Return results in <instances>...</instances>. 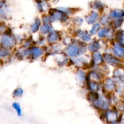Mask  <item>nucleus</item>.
Here are the masks:
<instances>
[{
  "label": "nucleus",
  "mask_w": 124,
  "mask_h": 124,
  "mask_svg": "<svg viewBox=\"0 0 124 124\" xmlns=\"http://www.w3.org/2000/svg\"><path fill=\"white\" fill-rule=\"evenodd\" d=\"M63 50L68 58L73 59L85 54L87 52V44L79 38H72L71 42L65 46Z\"/></svg>",
  "instance_id": "obj_1"
},
{
  "label": "nucleus",
  "mask_w": 124,
  "mask_h": 124,
  "mask_svg": "<svg viewBox=\"0 0 124 124\" xmlns=\"http://www.w3.org/2000/svg\"><path fill=\"white\" fill-rule=\"evenodd\" d=\"M47 12L52 18L53 23L54 22H60L61 24H63L70 23V16L61 10L58 7L50 8Z\"/></svg>",
  "instance_id": "obj_2"
},
{
  "label": "nucleus",
  "mask_w": 124,
  "mask_h": 124,
  "mask_svg": "<svg viewBox=\"0 0 124 124\" xmlns=\"http://www.w3.org/2000/svg\"><path fill=\"white\" fill-rule=\"evenodd\" d=\"M18 42L15 35H7L5 33L1 35L0 38V46L2 47L11 51L15 48Z\"/></svg>",
  "instance_id": "obj_3"
},
{
  "label": "nucleus",
  "mask_w": 124,
  "mask_h": 124,
  "mask_svg": "<svg viewBox=\"0 0 124 124\" xmlns=\"http://www.w3.org/2000/svg\"><path fill=\"white\" fill-rule=\"evenodd\" d=\"M110 104H111V102L108 99L105 98L104 95H100L99 98L97 100L91 104V105L95 110L101 112V111H105L109 110Z\"/></svg>",
  "instance_id": "obj_4"
},
{
  "label": "nucleus",
  "mask_w": 124,
  "mask_h": 124,
  "mask_svg": "<svg viewBox=\"0 0 124 124\" xmlns=\"http://www.w3.org/2000/svg\"><path fill=\"white\" fill-rule=\"evenodd\" d=\"M44 50L42 46L35 45L28 48V57L27 59L34 61L44 55Z\"/></svg>",
  "instance_id": "obj_5"
},
{
  "label": "nucleus",
  "mask_w": 124,
  "mask_h": 124,
  "mask_svg": "<svg viewBox=\"0 0 124 124\" xmlns=\"http://www.w3.org/2000/svg\"><path fill=\"white\" fill-rule=\"evenodd\" d=\"M102 55L105 64L117 68H120L122 66V61L121 59L114 54H111L108 52H105L103 53Z\"/></svg>",
  "instance_id": "obj_6"
},
{
  "label": "nucleus",
  "mask_w": 124,
  "mask_h": 124,
  "mask_svg": "<svg viewBox=\"0 0 124 124\" xmlns=\"http://www.w3.org/2000/svg\"><path fill=\"white\" fill-rule=\"evenodd\" d=\"M105 64L103 55L99 51L91 53L90 61V69H93L96 67L100 66Z\"/></svg>",
  "instance_id": "obj_7"
},
{
  "label": "nucleus",
  "mask_w": 124,
  "mask_h": 124,
  "mask_svg": "<svg viewBox=\"0 0 124 124\" xmlns=\"http://www.w3.org/2000/svg\"><path fill=\"white\" fill-rule=\"evenodd\" d=\"M102 88L101 91H104L105 93H112L115 90L116 88V83L114 81L113 79L110 77H105L103 79L102 81Z\"/></svg>",
  "instance_id": "obj_8"
},
{
  "label": "nucleus",
  "mask_w": 124,
  "mask_h": 124,
  "mask_svg": "<svg viewBox=\"0 0 124 124\" xmlns=\"http://www.w3.org/2000/svg\"><path fill=\"white\" fill-rule=\"evenodd\" d=\"M62 36L59 30H53L46 36V41L48 44L58 43L61 42Z\"/></svg>",
  "instance_id": "obj_9"
},
{
  "label": "nucleus",
  "mask_w": 124,
  "mask_h": 124,
  "mask_svg": "<svg viewBox=\"0 0 124 124\" xmlns=\"http://www.w3.org/2000/svg\"><path fill=\"white\" fill-rule=\"evenodd\" d=\"M118 117V110L116 108L112 110H108L104 112V120H105L109 124L116 123Z\"/></svg>",
  "instance_id": "obj_10"
},
{
  "label": "nucleus",
  "mask_w": 124,
  "mask_h": 124,
  "mask_svg": "<svg viewBox=\"0 0 124 124\" xmlns=\"http://www.w3.org/2000/svg\"><path fill=\"white\" fill-rule=\"evenodd\" d=\"M11 10L9 6L5 0L0 3V18L2 20H8L11 19Z\"/></svg>",
  "instance_id": "obj_11"
},
{
  "label": "nucleus",
  "mask_w": 124,
  "mask_h": 124,
  "mask_svg": "<svg viewBox=\"0 0 124 124\" xmlns=\"http://www.w3.org/2000/svg\"><path fill=\"white\" fill-rule=\"evenodd\" d=\"M100 13L96 10H92L89 13H87L84 17V21L88 25H92L99 22Z\"/></svg>",
  "instance_id": "obj_12"
},
{
  "label": "nucleus",
  "mask_w": 124,
  "mask_h": 124,
  "mask_svg": "<svg viewBox=\"0 0 124 124\" xmlns=\"http://www.w3.org/2000/svg\"><path fill=\"white\" fill-rule=\"evenodd\" d=\"M53 57H54L55 62L56 63L58 66L60 67H64L67 65L69 58H68V56L65 54V52H64V50L61 51V52L56 54L55 55L53 56Z\"/></svg>",
  "instance_id": "obj_13"
},
{
  "label": "nucleus",
  "mask_w": 124,
  "mask_h": 124,
  "mask_svg": "<svg viewBox=\"0 0 124 124\" xmlns=\"http://www.w3.org/2000/svg\"><path fill=\"white\" fill-rule=\"evenodd\" d=\"M101 48V43L98 38H92V39L87 43V51L90 53L98 52Z\"/></svg>",
  "instance_id": "obj_14"
},
{
  "label": "nucleus",
  "mask_w": 124,
  "mask_h": 124,
  "mask_svg": "<svg viewBox=\"0 0 124 124\" xmlns=\"http://www.w3.org/2000/svg\"><path fill=\"white\" fill-rule=\"evenodd\" d=\"M86 76H87V71L82 69H78L76 70L75 72V78L76 81L81 85V87H85Z\"/></svg>",
  "instance_id": "obj_15"
},
{
  "label": "nucleus",
  "mask_w": 124,
  "mask_h": 124,
  "mask_svg": "<svg viewBox=\"0 0 124 124\" xmlns=\"http://www.w3.org/2000/svg\"><path fill=\"white\" fill-rule=\"evenodd\" d=\"M85 88L88 90V91L99 92L102 90V81L98 82V81H89L85 83Z\"/></svg>",
  "instance_id": "obj_16"
},
{
  "label": "nucleus",
  "mask_w": 124,
  "mask_h": 124,
  "mask_svg": "<svg viewBox=\"0 0 124 124\" xmlns=\"http://www.w3.org/2000/svg\"><path fill=\"white\" fill-rule=\"evenodd\" d=\"M35 1L38 10L41 14L47 13L48 10L50 8V5L47 1L46 0H35Z\"/></svg>",
  "instance_id": "obj_17"
},
{
  "label": "nucleus",
  "mask_w": 124,
  "mask_h": 124,
  "mask_svg": "<svg viewBox=\"0 0 124 124\" xmlns=\"http://www.w3.org/2000/svg\"><path fill=\"white\" fill-rule=\"evenodd\" d=\"M14 56L18 60H24L28 57V48H25L23 46H19L16 49L15 52Z\"/></svg>",
  "instance_id": "obj_18"
},
{
  "label": "nucleus",
  "mask_w": 124,
  "mask_h": 124,
  "mask_svg": "<svg viewBox=\"0 0 124 124\" xmlns=\"http://www.w3.org/2000/svg\"><path fill=\"white\" fill-rule=\"evenodd\" d=\"M111 50L115 56L119 58H124V45L119 44L115 42L113 44Z\"/></svg>",
  "instance_id": "obj_19"
},
{
  "label": "nucleus",
  "mask_w": 124,
  "mask_h": 124,
  "mask_svg": "<svg viewBox=\"0 0 124 124\" xmlns=\"http://www.w3.org/2000/svg\"><path fill=\"white\" fill-rule=\"evenodd\" d=\"M42 21H41V18L39 17H36L33 21L32 23L30 24L29 26V30L31 34H35L38 33L39 30L41 25H42Z\"/></svg>",
  "instance_id": "obj_20"
},
{
  "label": "nucleus",
  "mask_w": 124,
  "mask_h": 124,
  "mask_svg": "<svg viewBox=\"0 0 124 124\" xmlns=\"http://www.w3.org/2000/svg\"><path fill=\"white\" fill-rule=\"evenodd\" d=\"M90 8L92 10H96L100 14H102L105 10V5L101 1L96 0L90 4Z\"/></svg>",
  "instance_id": "obj_21"
},
{
  "label": "nucleus",
  "mask_w": 124,
  "mask_h": 124,
  "mask_svg": "<svg viewBox=\"0 0 124 124\" xmlns=\"http://www.w3.org/2000/svg\"><path fill=\"white\" fill-rule=\"evenodd\" d=\"M113 79L116 83L120 84H124V75L120 71L119 69H117L114 70L113 73Z\"/></svg>",
  "instance_id": "obj_22"
},
{
  "label": "nucleus",
  "mask_w": 124,
  "mask_h": 124,
  "mask_svg": "<svg viewBox=\"0 0 124 124\" xmlns=\"http://www.w3.org/2000/svg\"><path fill=\"white\" fill-rule=\"evenodd\" d=\"M53 30H54V29H53L52 24H44V23H42V25L40 27L38 32L41 35L47 36Z\"/></svg>",
  "instance_id": "obj_23"
},
{
  "label": "nucleus",
  "mask_w": 124,
  "mask_h": 124,
  "mask_svg": "<svg viewBox=\"0 0 124 124\" xmlns=\"http://www.w3.org/2000/svg\"><path fill=\"white\" fill-rule=\"evenodd\" d=\"M111 22H112V19H111V18H110L108 15L103 14V13L100 15L98 23H100L102 26H109L111 24Z\"/></svg>",
  "instance_id": "obj_24"
},
{
  "label": "nucleus",
  "mask_w": 124,
  "mask_h": 124,
  "mask_svg": "<svg viewBox=\"0 0 124 124\" xmlns=\"http://www.w3.org/2000/svg\"><path fill=\"white\" fill-rule=\"evenodd\" d=\"M111 19H117L124 18V10L122 9H114L110 11L108 15Z\"/></svg>",
  "instance_id": "obj_25"
},
{
  "label": "nucleus",
  "mask_w": 124,
  "mask_h": 124,
  "mask_svg": "<svg viewBox=\"0 0 124 124\" xmlns=\"http://www.w3.org/2000/svg\"><path fill=\"white\" fill-rule=\"evenodd\" d=\"M84 21V19L79 16H75L70 18V23L74 27H80L83 25Z\"/></svg>",
  "instance_id": "obj_26"
},
{
  "label": "nucleus",
  "mask_w": 124,
  "mask_h": 124,
  "mask_svg": "<svg viewBox=\"0 0 124 124\" xmlns=\"http://www.w3.org/2000/svg\"><path fill=\"white\" fill-rule=\"evenodd\" d=\"M101 94H99V92H92V91H88L87 94H86V99L90 104H92L93 102L95 101L96 100L98 99L100 96Z\"/></svg>",
  "instance_id": "obj_27"
},
{
  "label": "nucleus",
  "mask_w": 124,
  "mask_h": 124,
  "mask_svg": "<svg viewBox=\"0 0 124 124\" xmlns=\"http://www.w3.org/2000/svg\"><path fill=\"white\" fill-rule=\"evenodd\" d=\"M114 38L117 43L124 45V32L121 29H119L114 33Z\"/></svg>",
  "instance_id": "obj_28"
},
{
  "label": "nucleus",
  "mask_w": 124,
  "mask_h": 124,
  "mask_svg": "<svg viewBox=\"0 0 124 124\" xmlns=\"http://www.w3.org/2000/svg\"><path fill=\"white\" fill-rule=\"evenodd\" d=\"M35 45H36V42H35V40L34 39L33 36L32 35L27 36L26 38L24 39L23 43L21 44L22 46L27 48H29L33 46H35Z\"/></svg>",
  "instance_id": "obj_29"
},
{
  "label": "nucleus",
  "mask_w": 124,
  "mask_h": 124,
  "mask_svg": "<svg viewBox=\"0 0 124 124\" xmlns=\"http://www.w3.org/2000/svg\"><path fill=\"white\" fill-rule=\"evenodd\" d=\"M59 9L64 12L69 16L73 15L74 14L76 13L77 12H79L81 10H78V8H74V7H58Z\"/></svg>",
  "instance_id": "obj_30"
},
{
  "label": "nucleus",
  "mask_w": 124,
  "mask_h": 124,
  "mask_svg": "<svg viewBox=\"0 0 124 124\" xmlns=\"http://www.w3.org/2000/svg\"><path fill=\"white\" fill-rule=\"evenodd\" d=\"M102 27V26L101 25V24L99 23H95V24H93V25H92V27H91V29H90V30L88 31V33H89L92 36H95V35H97V33H98V31H99V30L101 29Z\"/></svg>",
  "instance_id": "obj_31"
},
{
  "label": "nucleus",
  "mask_w": 124,
  "mask_h": 124,
  "mask_svg": "<svg viewBox=\"0 0 124 124\" xmlns=\"http://www.w3.org/2000/svg\"><path fill=\"white\" fill-rule=\"evenodd\" d=\"M85 30H83L80 27H74L71 31V35L73 38H79L82 35L85 33Z\"/></svg>",
  "instance_id": "obj_32"
},
{
  "label": "nucleus",
  "mask_w": 124,
  "mask_h": 124,
  "mask_svg": "<svg viewBox=\"0 0 124 124\" xmlns=\"http://www.w3.org/2000/svg\"><path fill=\"white\" fill-rule=\"evenodd\" d=\"M11 52L10 50L7 49L4 47L0 46V58H8L10 56Z\"/></svg>",
  "instance_id": "obj_33"
},
{
  "label": "nucleus",
  "mask_w": 124,
  "mask_h": 124,
  "mask_svg": "<svg viewBox=\"0 0 124 124\" xmlns=\"http://www.w3.org/2000/svg\"><path fill=\"white\" fill-rule=\"evenodd\" d=\"M35 42H36V45H37V46H44L46 44V43H47L46 36H44V35L39 34L38 37L37 38L36 40H35Z\"/></svg>",
  "instance_id": "obj_34"
},
{
  "label": "nucleus",
  "mask_w": 124,
  "mask_h": 124,
  "mask_svg": "<svg viewBox=\"0 0 124 124\" xmlns=\"http://www.w3.org/2000/svg\"><path fill=\"white\" fill-rule=\"evenodd\" d=\"M108 29V27H102L101 29L99 30V31H98V33H97V36H98V38L99 39H102L105 38L106 36V34L107 33Z\"/></svg>",
  "instance_id": "obj_35"
},
{
  "label": "nucleus",
  "mask_w": 124,
  "mask_h": 124,
  "mask_svg": "<svg viewBox=\"0 0 124 124\" xmlns=\"http://www.w3.org/2000/svg\"><path fill=\"white\" fill-rule=\"evenodd\" d=\"M41 19L42 23H44V24H52L53 23L52 18L48 13H42L41 16Z\"/></svg>",
  "instance_id": "obj_36"
},
{
  "label": "nucleus",
  "mask_w": 124,
  "mask_h": 124,
  "mask_svg": "<svg viewBox=\"0 0 124 124\" xmlns=\"http://www.w3.org/2000/svg\"><path fill=\"white\" fill-rule=\"evenodd\" d=\"M24 91L21 87H17L16 88L13 90L12 93V96L15 98H21L23 95L24 94Z\"/></svg>",
  "instance_id": "obj_37"
},
{
  "label": "nucleus",
  "mask_w": 124,
  "mask_h": 124,
  "mask_svg": "<svg viewBox=\"0 0 124 124\" xmlns=\"http://www.w3.org/2000/svg\"><path fill=\"white\" fill-rule=\"evenodd\" d=\"M79 39L80 40H81L82 41H83V42L87 44L92 39V36L88 33V31H86L85 30L84 33Z\"/></svg>",
  "instance_id": "obj_38"
},
{
  "label": "nucleus",
  "mask_w": 124,
  "mask_h": 124,
  "mask_svg": "<svg viewBox=\"0 0 124 124\" xmlns=\"http://www.w3.org/2000/svg\"><path fill=\"white\" fill-rule=\"evenodd\" d=\"M124 21V18H121V19H113V21L111 22V24L114 29H117L121 27L122 25V23Z\"/></svg>",
  "instance_id": "obj_39"
},
{
  "label": "nucleus",
  "mask_w": 124,
  "mask_h": 124,
  "mask_svg": "<svg viewBox=\"0 0 124 124\" xmlns=\"http://www.w3.org/2000/svg\"><path fill=\"white\" fill-rule=\"evenodd\" d=\"M12 107L15 111L16 112V114L18 116H22V109L21 107L20 104H19L18 102H13L12 103Z\"/></svg>",
  "instance_id": "obj_40"
},
{
  "label": "nucleus",
  "mask_w": 124,
  "mask_h": 124,
  "mask_svg": "<svg viewBox=\"0 0 124 124\" xmlns=\"http://www.w3.org/2000/svg\"><path fill=\"white\" fill-rule=\"evenodd\" d=\"M116 93L119 96L122 97V98H124V85H122L119 87H116Z\"/></svg>",
  "instance_id": "obj_41"
},
{
  "label": "nucleus",
  "mask_w": 124,
  "mask_h": 124,
  "mask_svg": "<svg viewBox=\"0 0 124 124\" xmlns=\"http://www.w3.org/2000/svg\"><path fill=\"white\" fill-rule=\"evenodd\" d=\"M7 27L6 23L3 21H0V35H2L4 33Z\"/></svg>",
  "instance_id": "obj_42"
},
{
  "label": "nucleus",
  "mask_w": 124,
  "mask_h": 124,
  "mask_svg": "<svg viewBox=\"0 0 124 124\" xmlns=\"http://www.w3.org/2000/svg\"><path fill=\"white\" fill-rule=\"evenodd\" d=\"M117 110L121 111L122 112H124V101H121L118 102L117 104Z\"/></svg>",
  "instance_id": "obj_43"
},
{
  "label": "nucleus",
  "mask_w": 124,
  "mask_h": 124,
  "mask_svg": "<svg viewBox=\"0 0 124 124\" xmlns=\"http://www.w3.org/2000/svg\"><path fill=\"white\" fill-rule=\"evenodd\" d=\"M3 64H4L3 61H2V59H1V58H0V67L2 66V65H3Z\"/></svg>",
  "instance_id": "obj_44"
},
{
  "label": "nucleus",
  "mask_w": 124,
  "mask_h": 124,
  "mask_svg": "<svg viewBox=\"0 0 124 124\" xmlns=\"http://www.w3.org/2000/svg\"><path fill=\"white\" fill-rule=\"evenodd\" d=\"M119 124H124V121H121V122H119Z\"/></svg>",
  "instance_id": "obj_45"
},
{
  "label": "nucleus",
  "mask_w": 124,
  "mask_h": 124,
  "mask_svg": "<svg viewBox=\"0 0 124 124\" xmlns=\"http://www.w3.org/2000/svg\"><path fill=\"white\" fill-rule=\"evenodd\" d=\"M2 1H4V0H0V3H1V2H2Z\"/></svg>",
  "instance_id": "obj_46"
},
{
  "label": "nucleus",
  "mask_w": 124,
  "mask_h": 124,
  "mask_svg": "<svg viewBox=\"0 0 124 124\" xmlns=\"http://www.w3.org/2000/svg\"><path fill=\"white\" fill-rule=\"evenodd\" d=\"M47 1H49V0H47Z\"/></svg>",
  "instance_id": "obj_47"
}]
</instances>
